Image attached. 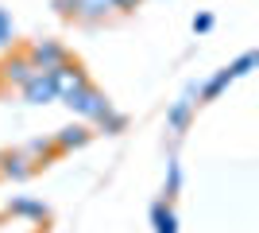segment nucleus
Instances as JSON below:
<instances>
[{
	"label": "nucleus",
	"mask_w": 259,
	"mask_h": 233,
	"mask_svg": "<svg viewBox=\"0 0 259 233\" xmlns=\"http://www.w3.org/2000/svg\"><path fill=\"white\" fill-rule=\"evenodd\" d=\"M89 144V128L85 124H70V128H62V132L54 136V148L58 152H74V148Z\"/></svg>",
	"instance_id": "0eeeda50"
},
{
	"label": "nucleus",
	"mask_w": 259,
	"mask_h": 233,
	"mask_svg": "<svg viewBox=\"0 0 259 233\" xmlns=\"http://www.w3.org/2000/svg\"><path fill=\"white\" fill-rule=\"evenodd\" d=\"M228 82H232V70H221V74H217V78H213V82H209V86H205V89H201V97H205V101H213V97H217V93H221V89H225V86H228Z\"/></svg>",
	"instance_id": "f8f14e48"
},
{
	"label": "nucleus",
	"mask_w": 259,
	"mask_h": 233,
	"mask_svg": "<svg viewBox=\"0 0 259 233\" xmlns=\"http://www.w3.org/2000/svg\"><path fill=\"white\" fill-rule=\"evenodd\" d=\"M209 27H213V16H209V12H201V16H194V31H197V35H205Z\"/></svg>",
	"instance_id": "dca6fc26"
},
{
	"label": "nucleus",
	"mask_w": 259,
	"mask_h": 233,
	"mask_svg": "<svg viewBox=\"0 0 259 233\" xmlns=\"http://www.w3.org/2000/svg\"><path fill=\"white\" fill-rule=\"evenodd\" d=\"M35 171V163L27 159L23 152H8V155H0V175H8V179H27Z\"/></svg>",
	"instance_id": "423d86ee"
},
{
	"label": "nucleus",
	"mask_w": 259,
	"mask_h": 233,
	"mask_svg": "<svg viewBox=\"0 0 259 233\" xmlns=\"http://www.w3.org/2000/svg\"><path fill=\"white\" fill-rule=\"evenodd\" d=\"M47 78H51L54 93H58V97H62V101H70V97H74V93H81V89L89 86L85 70L77 66V62H70V58H66V62H62V66H58V70H51V74H47Z\"/></svg>",
	"instance_id": "f257e3e1"
},
{
	"label": "nucleus",
	"mask_w": 259,
	"mask_h": 233,
	"mask_svg": "<svg viewBox=\"0 0 259 233\" xmlns=\"http://www.w3.org/2000/svg\"><path fill=\"white\" fill-rule=\"evenodd\" d=\"M190 109H194V101H190V97H182V101H178V105L170 109L166 124H170V128H186V121H190Z\"/></svg>",
	"instance_id": "9b49d317"
},
{
	"label": "nucleus",
	"mask_w": 259,
	"mask_h": 233,
	"mask_svg": "<svg viewBox=\"0 0 259 233\" xmlns=\"http://www.w3.org/2000/svg\"><path fill=\"white\" fill-rule=\"evenodd\" d=\"M0 78L23 89V86H27V82L35 78V66L27 62V55H8L4 62H0Z\"/></svg>",
	"instance_id": "20e7f679"
},
{
	"label": "nucleus",
	"mask_w": 259,
	"mask_h": 233,
	"mask_svg": "<svg viewBox=\"0 0 259 233\" xmlns=\"http://www.w3.org/2000/svg\"><path fill=\"white\" fill-rule=\"evenodd\" d=\"M97 124H105V132H120V128H124V117H120V113H112V109H108V113H105V117H101Z\"/></svg>",
	"instance_id": "4468645a"
},
{
	"label": "nucleus",
	"mask_w": 259,
	"mask_h": 233,
	"mask_svg": "<svg viewBox=\"0 0 259 233\" xmlns=\"http://www.w3.org/2000/svg\"><path fill=\"white\" fill-rule=\"evenodd\" d=\"M66 105H70L77 117H85V121H101V117L112 109V105H108V97L101 93V89H93V86H85L81 93H74V97L66 101Z\"/></svg>",
	"instance_id": "7ed1b4c3"
},
{
	"label": "nucleus",
	"mask_w": 259,
	"mask_h": 233,
	"mask_svg": "<svg viewBox=\"0 0 259 233\" xmlns=\"http://www.w3.org/2000/svg\"><path fill=\"white\" fill-rule=\"evenodd\" d=\"M23 97L31 101V105H47V101H58V93H54V86H51L47 74H35L31 82L23 86Z\"/></svg>",
	"instance_id": "39448f33"
},
{
	"label": "nucleus",
	"mask_w": 259,
	"mask_h": 233,
	"mask_svg": "<svg viewBox=\"0 0 259 233\" xmlns=\"http://www.w3.org/2000/svg\"><path fill=\"white\" fill-rule=\"evenodd\" d=\"M12 35H16V27H12V16L0 8V47H8V43H12Z\"/></svg>",
	"instance_id": "ddd939ff"
},
{
	"label": "nucleus",
	"mask_w": 259,
	"mask_h": 233,
	"mask_svg": "<svg viewBox=\"0 0 259 233\" xmlns=\"http://www.w3.org/2000/svg\"><path fill=\"white\" fill-rule=\"evenodd\" d=\"M136 4H140V0H112V8H120V12H132Z\"/></svg>",
	"instance_id": "f3484780"
},
{
	"label": "nucleus",
	"mask_w": 259,
	"mask_h": 233,
	"mask_svg": "<svg viewBox=\"0 0 259 233\" xmlns=\"http://www.w3.org/2000/svg\"><path fill=\"white\" fill-rule=\"evenodd\" d=\"M54 152H58V148H54V140H27V144H23V155H27L35 167L43 163V159H51Z\"/></svg>",
	"instance_id": "1a4fd4ad"
},
{
	"label": "nucleus",
	"mask_w": 259,
	"mask_h": 233,
	"mask_svg": "<svg viewBox=\"0 0 259 233\" xmlns=\"http://www.w3.org/2000/svg\"><path fill=\"white\" fill-rule=\"evenodd\" d=\"M251 66H255V51H248V55L240 58L236 66H228V70H232V78H240V74H248V70H251Z\"/></svg>",
	"instance_id": "2eb2a0df"
},
{
	"label": "nucleus",
	"mask_w": 259,
	"mask_h": 233,
	"mask_svg": "<svg viewBox=\"0 0 259 233\" xmlns=\"http://www.w3.org/2000/svg\"><path fill=\"white\" fill-rule=\"evenodd\" d=\"M8 214H20V218H31V222H47V206L43 202H31V198H12Z\"/></svg>",
	"instance_id": "6e6552de"
},
{
	"label": "nucleus",
	"mask_w": 259,
	"mask_h": 233,
	"mask_svg": "<svg viewBox=\"0 0 259 233\" xmlns=\"http://www.w3.org/2000/svg\"><path fill=\"white\" fill-rule=\"evenodd\" d=\"M23 55H27V62L35 66V74H51V70H58L66 62V47L54 43V39H43V43H31Z\"/></svg>",
	"instance_id": "f03ea898"
},
{
	"label": "nucleus",
	"mask_w": 259,
	"mask_h": 233,
	"mask_svg": "<svg viewBox=\"0 0 259 233\" xmlns=\"http://www.w3.org/2000/svg\"><path fill=\"white\" fill-rule=\"evenodd\" d=\"M151 218H155V233H178V225H174V210L166 206V202H155Z\"/></svg>",
	"instance_id": "9d476101"
}]
</instances>
